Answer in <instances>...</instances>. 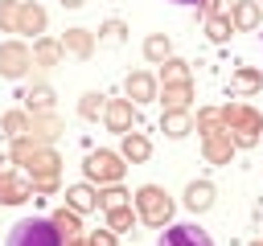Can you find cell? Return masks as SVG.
<instances>
[{"instance_id":"1","label":"cell","mask_w":263,"mask_h":246,"mask_svg":"<svg viewBox=\"0 0 263 246\" xmlns=\"http://www.w3.org/2000/svg\"><path fill=\"white\" fill-rule=\"evenodd\" d=\"M21 168H25L29 184H33V193H41V197L58 193V172H62V156L53 152V144H41V148H33V152H29V160H25Z\"/></svg>"},{"instance_id":"2","label":"cell","mask_w":263,"mask_h":246,"mask_svg":"<svg viewBox=\"0 0 263 246\" xmlns=\"http://www.w3.org/2000/svg\"><path fill=\"white\" fill-rule=\"evenodd\" d=\"M222 123H226V135L234 139V148H255L259 144V131H263V115L247 102H226L222 107Z\"/></svg>"},{"instance_id":"3","label":"cell","mask_w":263,"mask_h":246,"mask_svg":"<svg viewBox=\"0 0 263 246\" xmlns=\"http://www.w3.org/2000/svg\"><path fill=\"white\" fill-rule=\"evenodd\" d=\"M4 246H66V238L53 225V217H21L8 230V242Z\"/></svg>"},{"instance_id":"4","label":"cell","mask_w":263,"mask_h":246,"mask_svg":"<svg viewBox=\"0 0 263 246\" xmlns=\"http://www.w3.org/2000/svg\"><path fill=\"white\" fill-rule=\"evenodd\" d=\"M173 197L160 189V184H140L136 189V217L144 221V225H156V230H164L168 221H173Z\"/></svg>"},{"instance_id":"5","label":"cell","mask_w":263,"mask_h":246,"mask_svg":"<svg viewBox=\"0 0 263 246\" xmlns=\"http://www.w3.org/2000/svg\"><path fill=\"white\" fill-rule=\"evenodd\" d=\"M123 156L119 152H107V148H99V152H86V160H82V176L95 184V189H103V184H119L123 180Z\"/></svg>"},{"instance_id":"6","label":"cell","mask_w":263,"mask_h":246,"mask_svg":"<svg viewBox=\"0 0 263 246\" xmlns=\"http://www.w3.org/2000/svg\"><path fill=\"white\" fill-rule=\"evenodd\" d=\"M29 66H33V49L25 41H0V78L16 82L29 74Z\"/></svg>"},{"instance_id":"7","label":"cell","mask_w":263,"mask_h":246,"mask_svg":"<svg viewBox=\"0 0 263 246\" xmlns=\"http://www.w3.org/2000/svg\"><path fill=\"white\" fill-rule=\"evenodd\" d=\"M12 156L8 160H0V205H25L29 197H33V184H29V176H16L12 172Z\"/></svg>"},{"instance_id":"8","label":"cell","mask_w":263,"mask_h":246,"mask_svg":"<svg viewBox=\"0 0 263 246\" xmlns=\"http://www.w3.org/2000/svg\"><path fill=\"white\" fill-rule=\"evenodd\" d=\"M156 246H214V238L201 225H193V221H177V225H164L160 230Z\"/></svg>"},{"instance_id":"9","label":"cell","mask_w":263,"mask_h":246,"mask_svg":"<svg viewBox=\"0 0 263 246\" xmlns=\"http://www.w3.org/2000/svg\"><path fill=\"white\" fill-rule=\"evenodd\" d=\"M103 123H107V131L127 135V131L136 127V102H132V98H107V107H103Z\"/></svg>"},{"instance_id":"10","label":"cell","mask_w":263,"mask_h":246,"mask_svg":"<svg viewBox=\"0 0 263 246\" xmlns=\"http://www.w3.org/2000/svg\"><path fill=\"white\" fill-rule=\"evenodd\" d=\"M45 25H49V12L37 4V0H21V12H16V33L25 37H45Z\"/></svg>"},{"instance_id":"11","label":"cell","mask_w":263,"mask_h":246,"mask_svg":"<svg viewBox=\"0 0 263 246\" xmlns=\"http://www.w3.org/2000/svg\"><path fill=\"white\" fill-rule=\"evenodd\" d=\"M123 90H127V98L140 107V102H152L156 94H160V82L148 74V70H136V74H127V82H123Z\"/></svg>"},{"instance_id":"12","label":"cell","mask_w":263,"mask_h":246,"mask_svg":"<svg viewBox=\"0 0 263 246\" xmlns=\"http://www.w3.org/2000/svg\"><path fill=\"white\" fill-rule=\"evenodd\" d=\"M62 49L70 57H78V61H90L95 57V33L90 29H66L62 33Z\"/></svg>"},{"instance_id":"13","label":"cell","mask_w":263,"mask_h":246,"mask_svg":"<svg viewBox=\"0 0 263 246\" xmlns=\"http://www.w3.org/2000/svg\"><path fill=\"white\" fill-rule=\"evenodd\" d=\"M62 131H66V123L58 119V111H45V115H29V135H33L37 144H53Z\"/></svg>"},{"instance_id":"14","label":"cell","mask_w":263,"mask_h":246,"mask_svg":"<svg viewBox=\"0 0 263 246\" xmlns=\"http://www.w3.org/2000/svg\"><path fill=\"white\" fill-rule=\"evenodd\" d=\"M234 139L226 135V131H218V135H205L201 139V156H205V164H230L234 160Z\"/></svg>"},{"instance_id":"15","label":"cell","mask_w":263,"mask_h":246,"mask_svg":"<svg viewBox=\"0 0 263 246\" xmlns=\"http://www.w3.org/2000/svg\"><path fill=\"white\" fill-rule=\"evenodd\" d=\"M62 57H66L62 37H37V41H33V66L53 70V66H62Z\"/></svg>"},{"instance_id":"16","label":"cell","mask_w":263,"mask_h":246,"mask_svg":"<svg viewBox=\"0 0 263 246\" xmlns=\"http://www.w3.org/2000/svg\"><path fill=\"white\" fill-rule=\"evenodd\" d=\"M230 20H234V29H238V33L259 29V20H263L259 0H234V4H230Z\"/></svg>"},{"instance_id":"17","label":"cell","mask_w":263,"mask_h":246,"mask_svg":"<svg viewBox=\"0 0 263 246\" xmlns=\"http://www.w3.org/2000/svg\"><path fill=\"white\" fill-rule=\"evenodd\" d=\"M160 131H164L168 139H185V135L193 131V115H189L185 107H168V111L160 115Z\"/></svg>"},{"instance_id":"18","label":"cell","mask_w":263,"mask_h":246,"mask_svg":"<svg viewBox=\"0 0 263 246\" xmlns=\"http://www.w3.org/2000/svg\"><path fill=\"white\" fill-rule=\"evenodd\" d=\"M119 156H123L127 164H144V160L152 156V139H148L144 131H136V127H132V131L123 135V144H119Z\"/></svg>"},{"instance_id":"19","label":"cell","mask_w":263,"mask_h":246,"mask_svg":"<svg viewBox=\"0 0 263 246\" xmlns=\"http://www.w3.org/2000/svg\"><path fill=\"white\" fill-rule=\"evenodd\" d=\"M214 197H218V189H214L210 180H189V184H185V209H189V213H205V209L214 205Z\"/></svg>"},{"instance_id":"20","label":"cell","mask_w":263,"mask_h":246,"mask_svg":"<svg viewBox=\"0 0 263 246\" xmlns=\"http://www.w3.org/2000/svg\"><path fill=\"white\" fill-rule=\"evenodd\" d=\"M21 98H25V111H29V115H45V111H53V102H58L49 82H33Z\"/></svg>"},{"instance_id":"21","label":"cell","mask_w":263,"mask_h":246,"mask_svg":"<svg viewBox=\"0 0 263 246\" xmlns=\"http://www.w3.org/2000/svg\"><path fill=\"white\" fill-rule=\"evenodd\" d=\"M66 205H70V209H78V213H90V209H99V189H95L90 180L70 184V189H66Z\"/></svg>"},{"instance_id":"22","label":"cell","mask_w":263,"mask_h":246,"mask_svg":"<svg viewBox=\"0 0 263 246\" xmlns=\"http://www.w3.org/2000/svg\"><path fill=\"white\" fill-rule=\"evenodd\" d=\"M49 217H53V225L62 230V238H66V242H70V238H82V213H78V209L62 205V209H53Z\"/></svg>"},{"instance_id":"23","label":"cell","mask_w":263,"mask_h":246,"mask_svg":"<svg viewBox=\"0 0 263 246\" xmlns=\"http://www.w3.org/2000/svg\"><path fill=\"white\" fill-rule=\"evenodd\" d=\"M144 57H148L152 66L168 61V57H173V41H168V33H148V37H144Z\"/></svg>"},{"instance_id":"24","label":"cell","mask_w":263,"mask_h":246,"mask_svg":"<svg viewBox=\"0 0 263 246\" xmlns=\"http://www.w3.org/2000/svg\"><path fill=\"white\" fill-rule=\"evenodd\" d=\"M160 86H181V82H193L189 78V61L185 57H168V61H160V78H156Z\"/></svg>"},{"instance_id":"25","label":"cell","mask_w":263,"mask_h":246,"mask_svg":"<svg viewBox=\"0 0 263 246\" xmlns=\"http://www.w3.org/2000/svg\"><path fill=\"white\" fill-rule=\"evenodd\" d=\"M230 33H238L234 29V20H230V12H214V16H205V37L210 41H230Z\"/></svg>"},{"instance_id":"26","label":"cell","mask_w":263,"mask_h":246,"mask_svg":"<svg viewBox=\"0 0 263 246\" xmlns=\"http://www.w3.org/2000/svg\"><path fill=\"white\" fill-rule=\"evenodd\" d=\"M160 102H164V111L168 107H185L189 111V102H193V82H181V86H160V94H156Z\"/></svg>"},{"instance_id":"27","label":"cell","mask_w":263,"mask_h":246,"mask_svg":"<svg viewBox=\"0 0 263 246\" xmlns=\"http://www.w3.org/2000/svg\"><path fill=\"white\" fill-rule=\"evenodd\" d=\"M0 131H4L8 139H21V135H29V111H25V107H16V111H4V119H0Z\"/></svg>"},{"instance_id":"28","label":"cell","mask_w":263,"mask_h":246,"mask_svg":"<svg viewBox=\"0 0 263 246\" xmlns=\"http://www.w3.org/2000/svg\"><path fill=\"white\" fill-rule=\"evenodd\" d=\"M193 127L201 131V139H205V135H218V131H226V123H222V107H201Z\"/></svg>"},{"instance_id":"29","label":"cell","mask_w":263,"mask_h":246,"mask_svg":"<svg viewBox=\"0 0 263 246\" xmlns=\"http://www.w3.org/2000/svg\"><path fill=\"white\" fill-rule=\"evenodd\" d=\"M103 213H107V225H111L115 234H123V230H132V225L140 221L136 209H132V201H127V205H115V209H103Z\"/></svg>"},{"instance_id":"30","label":"cell","mask_w":263,"mask_h":246,"mask_svg":"<svg viewBox=\"0 0 263 246\" xmlns=\"http://www.w3.org/2000/svg\"><path fill=\"white\" fill-rule=\"evenodd\" d=\"M263 86V74L255 70V66H238L234 70V90H242V94H255Z\"/></svg>"},{"instance_id":"31","label":"cell","mask_w":263,"mask_h":246,"mask_svg":"<svg viewBox=\"0 0 263 246\" xmlns=\"http://www.w3.org/2000/svg\"><path fill=\"white\" fill-rule=\"evenodd\" d=\"M127 201H132V193L123 184H103L99 189V209H115V205H127Z\"/></svg>"},{"instance_id":"32","label":"cell","mask_w":263,"mask_h":246,"mask_svg":"<svg viewBox=\"0 0 263 246\" xmlns=\"http://www.w3.org/2000/svg\"><path fill=\"white\" fill-rule=\"evenodd\" d=\"M99 41H107V45H123V41H127V25H123L119 16L103 20V29H99Z\"/></svg>"},{"instance_id":"33","label":"cell","mask_w":263,"mask_h":246,"mask_svg":"<svg viewBox=\"0 0 263 246\" xmlns=\"http://www.w3.org/2000/svg\"><path fill=\"white\" fill-rule=\"evenodd\" d=\"M103 107H107V98H103L99 90H86V94L78 98V115H82V119H99Z\"/></svg>"},{"instance_id":"34","label":"cell","mask_w":263,"mask_h":246,"mask_svg":"<svg viewBox=\"0 0 263 246\" xmlns=\"http://www.w3.org/2000/svg\"><path fill=\"white\" fill-rule=\"evenodd\" d=\"M16 12L21 0H0V33H16Z\"/></svg>"},{"instance_id":"35","label":"cell","mask_w":263,"mask_h":246,"mask_svg":"<svg viewBox=\"0 0 263 246\" xmlns=\"http://www.w3.org/2000/svg\"><path fill=\"white\" fill-rule=\"evenodd\" d=\"M33 148H41V144H37L33 135H21V139H12V160H16V164H25Z\"/></svg>"},{"instance_id":"36","label":"cell","mask_w":263,"mask_h":246,"mask_svg":"<svg viewBox=\"0 0 263 246\" xmlns=\"http://www.w3.org/2000/svg\"><path fill=\"white\" fill-rule=\"evenodd\" d=\"M86 246H119V234L107 225V230H90L86 234Z\"/></svg>"},{"instance_id":"37","label":"cell","mask_w":263,"mask_h":246,"mask_svg":"<svg viewBox=\"0 0 263 246\" xmlns=\"http://www.w3.org/2000/svg\"><path fill=\"white\" fill-rule=\"evenodd\" d=\"M201 4V16H214V12H222V0H197Z\"/></svg>"},{"instance_id":"38","label":"cell","mask_w":263,"mask_h":246,"mask_svg":"<svg viewBox=\"0 0 263 246\" xmlns=\"http://www.w3.org/2000/svg\"><path fill=\"white\" fill-rule=\"evenodd\" d=\"M86 0H62V8H82Z\"/></svg>"},{"instance_id":"39","label":"cell","mask_w":263,"mask_h":246,"mask_svg":"<svg viewBox=\"0 0 263 246\" xmlns=\"http://www.w3.org/2000/svg\"><path fill=\"white\" fill-rule=\"evenodd\" d=\"M66 246H86V238H70V242H66Z\"/></svg>"},{"instance_id":"40","label":"cell","mask_w":263,"mask_h":246,"mask_svg":"<svg viewBox=\"0 0 263 246\" xmlns=\"http://www.w3.org/2000/svg\"><path fill=\"white\" fill-rule=\"evenodd\" d=\"M251 246H263V238H255V242H251Z\"/></svg>"},{"instance_id":"41","label":"cell","mask_w":263,"mask_h":246,"mask_svg":"<svg viewBox=\"0 0 263 246\" xmlns=\"http://www.w3.org/2000/svg\"><path fill=\"white\" fill-rule=\"evenodd\" d=\"M177 4H197V0H177Z\"/></svg>"},{"instance_id":"42","label":"cell","mask_w":263,"mask_h":246,"mask_svg":"<svg viewBox=\"0 0 263 246\" xmlns=\"http://www.w3.org/2000/svg\"><path fill=\"white\" fill-rule=\"evenodd\" d=\"M259 8H263V0H259Z\"/></svg>"}]
</instances>
